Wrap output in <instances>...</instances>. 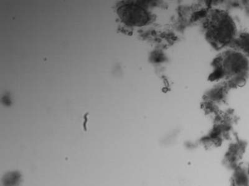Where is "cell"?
<instances>
[{
	"label": "cell",
	"mask_w": 249,
	"mask_h": 186,
	"mask_svg": "<svg viewBox=\"0 0 249 186\" xmlns=\"http://www.w3.org/2000/svg\"><path fill=\"white\" fill-rule=\"evenodd\" d=\"M207 38L217 47L230 43L235 34V26L226 12L214 10L210 13L206 23Z\"/></svg>",
	"instance_id": "1"
},
{
	"label": "cell",
	"mask_w": 249,
	"mask_h": 186,
	"mask_svg": "<svg viewBox=\"0 0 249 186\" xmlns=\"http://www.w3.org/2000/svg\"><path fill=\"white\" fill-rule=\"evenodd\" d=\"M118 15L124 23L131 26H143L150 16L143 8L133 3L124 4L118 9Z\"/></svg>",
	"instance_id": "2"
}]
</instances>
